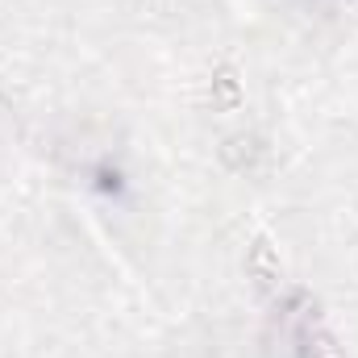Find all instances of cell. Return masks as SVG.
Here are the masks:
<instances>
[{
  "mask_svg": "<svg viewBox=\"0 0 358 358\" xmlns=\"http://www.w3.org/2000/svg\"><path fill=\"white\" fill-rule=\"evenodd\" d=\"M296 342H300V355L304 358H342L338 342L325 334V325L317 321V308H300V321H296Z\"/></svg>",
  "mask_w": 358,
  "mask_h": 358,
  "instance_id": "1",
  "label": "cell"
},
{
  "mask_svg": "<svg viewBox=\"0 0 358 358\" xmlns=\"http://www.w3.org/2000/svg\"><path fill=\"white\" fill-rule=\"evenodd\" d=\"M246 275L255 279V287H259V292H275V287L283 283L279 255L271 250L267 238H259V242H255V250H250V259H246Z\"/></svg>",
  "mask_w": 358,
  "mask_h": 358,
  "instance_id": "2",
  "label": "cell"
},
{
  "mask_svg": "<svg viewBox=\"0 0 358 358\" xmlns=\"http://www.w3.org/2000/svg\"><path fill=\"white\" fill-rule=\"evenodd\" d=\"M221 159H225L234 171H246V167L259 159V142H255V138H229V142L221 146Z\"/></svg>",
  "mask_w": 358,
  "mask_h": 358,
  "instance_id": "3",
  "label": "cell"
},
{
  "mask_svg": "<svg viewBox=\"0 0 358 358\" xmlns=\"http://www.w3.org/2000/svg\"><path fill=\"white\" fill-rule=\"evenodd\" d=\"M213 92H217V108H234V104L242 100V88H238V76H234V67H221V71H217Z\"/></svg>",
  "mask_w": 358,
  "mask_h": 358,
  "instance_id": "4",
  "label": "cell"
}]
</instances>
